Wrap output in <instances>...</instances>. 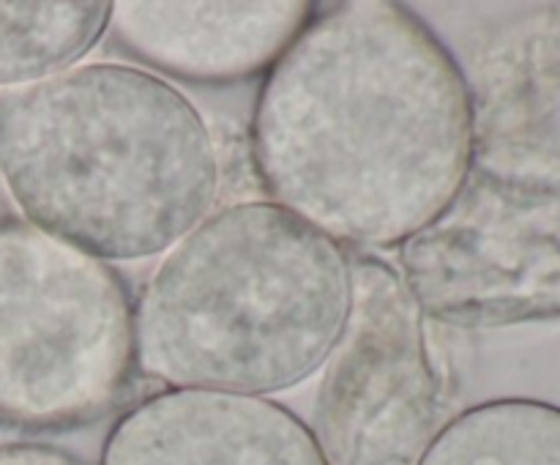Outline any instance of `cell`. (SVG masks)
Returning <instances> with one entry per match:
<instances>
[{
	"label": "cell",
	"mask_w": 560,
	"mask_h": 465,
	"mask_svg": "<svg viewBox=\"0 0 560 465\" xmlns=\"http://www.w3.org/2000/svg\"><path fill=\"white\" fill-rule=\"evenodd\" d=\"M476 102L438 33L394 0L312 16L262 77L252 159L271 202L359 249H399L452 202Z\"/></svg>",
	"instance_id": "6da1fadb"
},
{
	"label": "cell",
	"mask_w": 560,
	"mask_h": 465,
	"mask_svg": "<svg viewBox=\"0 0 560 465\" xmlns=\"http://www.w3.org/2000/svg\"><path fill=\"white\" fill-rule=\"evenodd\" d=\"M0 181L33 228L104 263H135L211 213L219 156L173 82L80 63L0 91Z\"/></svg>",
	"instance_id": "7a4b0ae2"
},
{
	"label": "cell",
	"mask_w": 560,
	"mask_h": 465,
	"mask_svg": "<svg viewBox=\"0 0 560 465\" xmlns=\"http://www.w3.org/2000/svg\"><path fill=\"white\" fill-rule=\"evenodd\" d=\"M348 249L271 200L211 211L135 301L137 370L170 388L266 397L323 370L348 328Z\"/></svg>",
	"instance_id": "3957f363"
},
{
	"label": "cell",
	"mask_w": 560,
	"mask_h": 465,
	"mask_svg": "<svg viewBox=\"0 0 560 465\" xmlns=\"http://www.w3.org/2000/svg\"><path fill=\"white\" fill-rule=\"evenodd\" d=\"M135 370V301L120 274L25 219H0V425H93Z\"/></svg>",
	"instance_id": "277c9868"
},
{
	"label": "cell",
	"mask_w": 560,
	"mask_h": 465,
	"mask_svg": "<svg viewBox=\"0 0 560 465\" xmlns=\"http://www.w3.org/2000/svg\"><path fill=\"white\" fill-rule=\"evenodd\" d=\"M397 252L399 277L427 321H560V151L528 140L476 146L452 202Z\"/></svg>",
	"instance_id": "5b68a950"
},
{
	"label": "cell",
	"mask_w": 560,
	"mask_h": 465,
	"mask_svg": "<svg viewBox=\"0 0 560 465\" xmlns=\"http://www.w3.org/2000/svg\"><path fill=\"white\" fill-rule=\"evenodd\" d=\"M350 260L353 306L323 370L310 430L326 465L413 463L446 425V377L399 271L372 255Z\"/></svg>",
	"instance_id": "8992f818"
},
{
	"label": "cell",
	"mask_w": 560,
	"mask_h": 465,
	"mask_svg": "<svg viewBox=\"0 0 560 465\" xmlns=\"http://www.w3.org/2000/svg\"><path fill=\"white\" fill-rule=\"evenodd\" d=\"M98 465H326L310 425L249 394L167 388L109 427Z\"/></svg>",
	"instance_id": "52a82bcc"
},
{
	"label": "cell",
	"mask_w": 560,
	"mask_h": 465,
	"mask_svg": "<svg viewBox=\"0 0 560 465\" xmlns=\"http://www.w3.org/2000/svg\"><path fill=\"white\" fill-rule=\"evenodd\" d=\"M315 11L304 0H120L107 33L120 53L173 80L230 85L266 77Z\"/></svg>",
	"instance_id": "ba28073f"
},
{
	"label": "cell",
	"mask_w": 560,
	"mask_h": 465,
	"mask_svg": "<svg viewBox=\"0 0 560 465\" xmlns=\"http://www.w3.org/2000/svg\"><path fill=\"white\" fill-rule=\"evenodd\" d=\"M416 465H560V405L530 397L470 405L438 430Z\"/></svg>",
	"instance_id": "9c48e42d"
},
{
	"label": "cell",
	"mask_w": 560,
	"mask_h": 465,
	"mask_svg": "<svg viewBox=\"0 0 560 465\" xmlns=\"http://www.w3.org/2000/svg\"><path fill=\"white\" fill-rule=\"evenodd\" d=\"M113 3H0V91L47 80L102 42Z\"/></svg>",
	"instance_id": "30bf717a"
},
{
	"label": "cell",
	"mask_w": 560,
	"mask_h": 465,
	"mask_svg": "<svg viewBox=\"0 0 560 465\" xmlns=\"http://www.w3.org/2000/svg\"><path fill=\"white\" fill-rule=\"evenodd\" d=\"M0 465H88L69 449L36 441L0 443Z\"/></svg>",
	"instance_id": "8fae6325"
}]
</instances>
